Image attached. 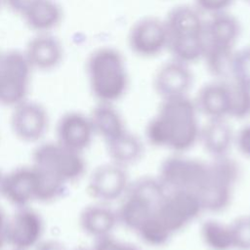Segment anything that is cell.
I'll return each mask as SVG.
<instances>
[{
  "label": "cell",
  "mask_w": 250,
  "mask_h": 250,
  "mask_svg": "<svg viewBox=\"0 0 250 250\" xmlns=\"http://www.w3.org/2000/svg\"><path fill=\"white\" fill-rule=\"evenodd\" d=\"M194 101L188 96L162 100L156 114L147 123V141L155 146L181 153L199 140L200 127Z\"/></svg>",
  "instance_id": "6da1fadb"
},
{
  "label": "cell",
  "mask_w": 250,
  "mask_h": 250,
  "mask_svg": "<svg viewBox=\"0 0 250 250\" xmlns=\"http://www.w3.org/2000/svg\"><path fill=\"white\" fill-rule=\"evenodd\" d=\"M86 75L92 95L99 103L113 104L129 88V74L123 54L114 47L93 50L86 60Z\"/></svg>",
  "instance_id": "7a4b0ae2"
},
{
  "label": "cell",
  "mask_w": 250,
  "mask_h": 250,
  "mask_svg": "<svg viewBox=\"0 0 250 250\" xmlns=\"http://www.w3.org/2000/svg\"><path fill=\"white\" fill-rule=\"evenodd\" d=\"M167 190L155 178L144 177L129 185L116 211L118 222L125 228L137 229L154 215Z\"/></svg>",
  "instance_id": "3957f363"
},
{
  "label": "cell",
  "mask_w": 250,
  "mask_h": 250,
  "mask_svg": "<svg viewBox=\"0 0 250 250\" xmlns=\"http://www.w3.org/2000/svg\"><path fill=\"white\" fill-rule=\"evenodd\" d=\"M32 160V165L66 185L80 179L86 171L82 152L73 150L57 140L38 145L33 151Z\"/></svg>",
  "instance_id": "277c9868"
},
{
  "label": "cell",
  "mask_w": 250,
  "mask_h": 250,
  "mask_svg": "<svg viewBox=\"0 0 250 250\" xmlns=\"http://www.w3.org/2000/svg\"><path fill=\"white\" fill-rule=\"evenodd\" d=\"M238 176L239 169L234 160L228 156L214 158L209 163L207 179L199 193L204 210H225L230 203Z\"/></svg>",
  "instance_id": "5b68a950"
},
{
  "label": "cell",
  "mask_w": 250,
  "mask_h": 250,
  "mask_svg": "<svg viewBox=\"0 0 250 250\" xmlns=\"http://www.w3.org/2000/svg\"><path fill=\"white\" fill-rule=\"evenodd\" d=\"M32 67L20 50L0 53V104L15 106L27 99Z\"/></svg>",
  "instance_id": "8992f818"
},
{
  "label": "cell",
  "mask_w": 250,
  "mask_h": 250,
  "mask_svg": "<svg viewBox=\"0 0 250 250\" xmlns=\"http://www.w3.org/2000/svg\"><path fill=\"white\" fill-rule=\"evenodd\" d=\"M209 163L183 156H169L160 166L158 180L166 190H188L198 195L206 182Z\"/></svg>",
  "instance_id": "52a82bcc"
},
{
  "label": "cell",
  "mask_w": 250,
  "mask_h": 250,
  "mask_svg": "<svg viewBox=\"0 0 250 250\" xmlns=\"http://www.w3.org/2000/svg\"><path fill=\"white\" fill-rule=\"evenodd\" d=\"M203 211L197 194L188 190H167L152 217L173 236L193 222Z\"/></svg>",
  "instance_id": "ba28073f"
},
{
  "label": "cell",
  "mask_w": 250,
  "mask_h": 250,
  "mask_svg": "<svg viewBox=\"0 0 250 250\" xmlns=\"http://www.w3.org/2000/svg\"><path fill=\"white\" fill-rule=\"evenodd\" d=\"M133 54L143 59L157 57L167 50L168 33L164 20L156 17H144L130 28L127 38Z\"/></svg>",
  "instance_id": "9c48e42d"
},
{
  "label": "cell",
  "mask_w": 250,
  "mask_h": 250,
  "mask_svg": "<svg viewBox=\"0 0 250 250\" xmlns=\"http://www.w3.org/2000/svg\"><path fill=\"white\" fill-rule=\"evenodd\" d=\"M10 124L14 135L24 143H37L47 133L49 113L41 104L24 100L12 107Z\"/></svg>",
  "instance_id": "30bf717a"
},
{
  "label": "cell",
  "mask_w": 250,
  "mask_h": 250,
  "mask_svg": "<svg viewBox=\"0 0 250 250\" xmlns=\"http://www.w3.org/2000/svg\"><path fill=\"white\" fill-rule=\"evenodd\" d=\"M44 221L41 215L29 206L18 208L8 218L7 244L16 250H33L43 239Z\"/></svg>",
  "instance_id": "8fae6325"
},
{
  "label": "cell",
  "mask_w": 250,
  "mask_h": 250,
  "mask_svg": "<svg viewBox=\"0 0 250 250\" xmlns=\"http://www.w3.org/2000/svg\"><path fill=\"white\" fill-rule=\"evenodd\" d=\"M128 175L124 167L117 164H104L91 174L87 191L97 202L108 203L122 197L129 187Z\"/></svg>",
  "instance_id": "7c38bea8"
},
{
  "label": "cell",
  "mask_w": 250,
  "mask_h": 250,
  "mask_svg": "<svg viewBox=\"0 0 250 250\" xmlns=\"http://www.w3.org/2000/svg\"><path fill=\"white\" fill-rule=\"evenodd\" d=\"M192 83L189 65L173 59L161 64L153 76L154 91L162 100L188 96Z\"/></svg>",
  "instance_id": "4fadbf2b"
},
{
  "label": "cell",
  "mask_w": 250,
  "mask_h": 250,
  "mask_svg": "<svg viewBox=\"0 0 250 250\" xmlns=\"http://www.w3.org/2000/svg\"><path fill=\"white\" fill-rule=\"evenodd\" d=\"M1 195L18 208L37 201V173L34 166L20 167L3 175Z\"/></svg>",
  "instance_id": "5bb4252c"
},
{
  "label": "cell",
  "mask_w": 250,
  "mask_h": 250,
  "mask_svg": "<svg viewBox=\"0 0 250 250\" xmlns=\"http://www.w3.org/2000/svg\"><path fill=\"white\" fill-rule=\"evenodd\" d=\"M164 22L168 33V43L205 38V21L194 6L174 7L167 14Z\"/></svg>",
  "instance_id": "9a60e30c"
},
{
  "label": "cell",
  "mask_w": 250,
  "mask_h": 250,
  "mask_svg": "<svg viewBox=\"0 0 250 250\" xmlns=\"http://www.w3.org/2000/svg\"><path fill=\"white\" fill-rule=\"evenodd\" d=\"M22 52L33 71H49L57 68L64 54L62 42L53 33H35Z\"/></svg>",
  "instance_id": "2e32d148"
},
{
  "label": "cell",
  "mask_w": 250,
  "mask_h": 250,
  "mask_svg": "<svg viewBox=\"0 0 250 250\" xmlns=\"http://www.w3.org/2000/svg\"><path fill=\"white\" fill-rule=\"evenodd\" d=\"M56 132L59 143L82 153L91 145L95 135L89 115L79 111L62 114L58 121Z\"/></svg>",
  "instance_id": "e0dca14e"
},
{
  "label": "cell",
  "mask_w": 250,
  "mask_h": 250,
  "mask_svg": "<svg viewBox=\"0 0 250 250\" xmlns=\"http://www.w3.org/2000/svg\"><path fill=\"white\" fill-rule=\"evenodd\" d=\"M230 87L226 80L205 84L197 93L194 104L198 112L210 119H225L230 112Z\"/></svg>",
  "instance_id": "ac0fdd59"
},
{
  "label": "cell",
  "mask_w": 250,
  "mask_h": 250,
  "mask_svg": "<svg viewBox=\"0 0 250 250\" xmlns=\"http://www.w3.org/2000/svg\"><path fill=\"white\" fill-rule=\"evenodd\" d=\"M238 20L229 12L210 16L205 21V40L207 46L234 49L240 35Z\"/></svg>",
  "instance_id": "d6986e66"
},
{
  "label": "cell",
  "mask_w": 250,
  "mask_h": 250,
  "mask_svg": "<svg viewBox=\"0 0 250 250\" xmlns=\"http://www.w3.org/2000/svg\"><path fill=\"white\" fill-rule=\"evenodd\" d=\"M63 18L56 0H36L21 16L25 25L35 33H53Z\"/></svg>",
  "instance_id": "ffe728a7"
},
{
  "label": "cell",
  "mask_w": 250,
  "mask_h": 250,
  "mask_svg": "<svg viewBox=\"0 0 250 250\" xmlns=\"http://www.w3.org/2000/svg\"><path fill=\"white\" fill-rule=\"evenodd\" d=\"M117 223L116 212L101 202L85 207L79 216L81 229L95 239L110 235Z\"/></svg>",
  "instance_id": "44dd1931"
},
{
  "label": "cell",
  "mask_w": 250,
  "mask_h": 250,
  "mask_svg": "<svg viewBox=\"0 0 250 250\" xmlns=\"http://www.w3.org/2000/svg\"><path fill=\"white\" fill-rule=\"evenodd\" d=\"M199 140L205 150L216 158L227 156L234 142V135L225 119H210L200 128Z\"/></svg>",
  "instance_id": "7402d4cb"
},
{
  "label": "cell",
  "mask_w": 250,
  "mask_h": 250,
  "mask_svg": "<svg viewBox=\"0 0 250 250\" xmlns=\"http://www.w3.org/2000/svg\"><path fill=\"white\" fill-rule=\"evenodd\" d=\"M89 118L94 133L102 137L105 143L127 131L121 114L112 104L99 103L92 109Z\"/></svg>",
  "instance_id": "603a6c76"
},
{
  "label": "cell",
  "mask_w": 250,
  "mask_h": 250,
  "mask_svg": "<svg viewBox=\"0 0 250 250\" xmlns=\"http://www.w3.org/2000/svg\"><path fill=\"white\" fill-rule=\"evenodd\" d=\"M106 148L112 163L122 167L138 161L144 152L140 138L127 131L107 142Z\"/></svg>",
  "instance_id": "cb8c5ba5"
},
{
  "label": "cell",
  "mask_w": 250,
  "mask_h": 250,
  "mask_svg": "<svg viewBox=\"0 0 250 250\" xmlns=\"http://www.w3.org/2000/svg\"><path fill=\"white\" fill-rule=\"evenodd\" d=\"M200 236L210 250L233 249L229 225L216 220H207L201 225Z\"/></svg>",
  "instance_id": "d4e9b609"
},
{
  "label": "cell",
  "mask_w": 250,
  "mask_h": 250,
  "mask_svg": "<svg viewBox=\"0 0 250 250\" xmlns=\"http://www.w3.org/2000/svg\"><path fill=\"white\" fill-rule=\"evenodd\" d=\"M234 52V49L218 48L206 45L202 60L205 62L208 72L216 77L217 80H224V78L230 76Z\"/></svg>",
  "instance_id": "484cf974"
},
{
  "label": "cell",
  "mask_w": 250,
  "mask_h": 250,
  "mask_svg": "<svg viewBox=\"0 0 250 250\" xmlns=\"http://www.w3.org/2000/svg\"><path fill=\"white\" fill-rule=\"evenodd\" d=\"M34 168L37 173V201L51 202L60 198L66 184L35 166Z\"/></svg>",
  "instance_id": "4316f807"
},
{
  "label": "cell",
  "mask_w": 250,
  "mask_h": 250,
  "mask_svg": "<svg viewBox=\"0 0 250 250\" xmlns=\"http://www.w3.org/2000/svg\"><path fill=\"white\" fill-rule=\"evenodd\" d=\"M230 87V112L229 116L244 118L250 114V88L235 81L229 82Z\"/></svg>",
  "instance_id": "83f0119b"
},
{
  "label": "cell",
  "mask_w": 250,
  "mask_h": 250,
  "mask_svg": "<svg viewBox=\"0 0 250 250\" xmlns=\"http://www.w3.org/2000/svg\"><path fill=\"white\" fill-rule=\"evenodd\" d=\"M230 77L233 81L250 88V47L234 52Z\"/></svg>",
  "instance_id": "f1b7e54d"
},
{
  "label": "cell",
  "mask_w": 250,
  "mask_h": 250,
  "mask_svg": "<svg viewBox=\"0 0 250 250\" xmlns=\"http://www.w3.org/2000/svg\"><path fill=\"white\" fill-rule=\"evenodd\" d=\"M232 246L236 250H250V216H242L229 224Z\"/></svg>",
  "instance_id": "f546056e"
},
{
  "label": "cell",
  "mask_w": 250,
  "mask_h": 250,
  "mask_svg": "<svg viewBox=\"0 0 250 250\" xmlns=\"http://www.w3.org/2000/svg\"><path fill=\"white\" fill-rule=\"evenodd\" d=\"M234 0H194V7L201 14L213 16L228 12Z\"/></svg>",
  "instance_id": "4dcf8cb0"
},
{
  "label": "cell",
  "mask_w": 250,
  "mask_h": 250,
  "mask_svg": "<svg viewBox=\"0 0 250 250\" xmlns=\"http://www.w3.org/2000/svg\"><path fill=\"white\" fill-rule=\"evenodd\" d=\"M92 250H140L137 246L120 241L111 235L96 239Z\"/></svg>",
  "instance_id": "1f68e13d"
},
{
  "label": "cell",
  "mask_w": 250,
  "mask_h": 250,
  "mask_svg": "<svg viewBox=\"0 0 250 250\" xmlns=\"http://www.w3.org/2000/svg\"><path fill=\"white\" fill-rule=\"evenodd\" d=\"M234 142L240 153L250 158V124L242 127L234 137Z\"/></svg>",
  "instance_id": "d6a6232c"
},
{
  "label": "cell",
  "mask_w": 250,
  "mask_h": 250,
  "mask_svg": "<svg viewBox=\"0 0 250 250\" xmlns=\"http://www.w3.org/2000/svg\"><path fill=\"white\" fill-rule=\"evenodd\" d=\"M35 1L36 0H3V4L6 5L11 12L21 17Z\"/></svg>",
  "instance_id": "836d02e7"
},
{
  "label": "cell",
  "mask_w": 250,
  "mask_h": 250,
  "mask_svg": "<svg viewBox=\"0 0 250 250\" xmlns=\"http://www.w3.org/2000/svg\"><path fill=\"white\" fill-rule=\"evenodd\" d=\"M33 250H66L62 242L55 239H42Z\"/></svg>",
  "instance_id": "e575fe53"
},
{
  "label": "cell",
  "mask_w": 250,
  "mask_h": 250,
  "mask_svg": "<svg viewBox=\"0 0 250 250\" xmlns=\"http://www.w3.org/2000/svg\"><path fill=\"white\" fill-rule=\"evenodd\" d=\"M7 224L8 218L6 217L3 210L0 208V250L7 244Z\"/></svg>",
  "instance_id": "d590c367"
},
{
  "label": "cell",
  "mask_w": 250,
  "mask_h": 250,
  "mask_svg": "<svg viewBox=\"0 0 250 250\" xmlns=\"http://www.w3.org/2000/svg\"><path fill=\"white\" fill-rule=\"evenodd\" d=\"M2 179H3V175L0 174V195H1V186H2Z\"/></svg>",
  "instance_id": "8d00e7d4"
},
{
  "label": "cell",
  "mask_w": 250,
  "mask_h": 250,
  "mask_svg": "<svg viewBox=\"0 0 250 250\" xmlns=\"http://www.w3.org/2000/svg\"><path fill=\"white\" fill-rule=\"evenodd\" d=\"M73 250H90V249H86V248H76V249H73ZM92 250V249H91Z\"/></svg>",
  "instance_id": "74e56055"
},
{
  "label": "cell",
  "mask_w": 250,
  "mask_h": 250,
  "mask_svg": "<svg viewBox=\"0 0 250 250\" xmlns=\"http://www.w3.org/2000/svg\"><path fill=\"white\" fill-rule=\"evenodd\" d=\"M2 4H3V0H0V7L2 6Z\"/></svg>",
  "instance_id": "f35d334b"
},
{
  "label": "cell",
  "mask_w": 250,
  "mask_h": 250,
  "mask_svg": "<svg viewBox=\"0 0 250 250\" xmlns=\"http://www.w3.org/2000/svg\"><path fill=\"white\" fill-rule=\"evenodd\" d=\"M245 2H247V3H249L250 4V0H244Z\"/></svg>",
  "instance_id": "ab89813d"
},
{
  "label": "cell",
  "mask_w": 250,
  "mask_h": 250,
  "mask_svg": "<svg viewBox=\"0 0 250 250\" xmlns=\"http://www.w3.org/2000/svg\"><path fill=\"white\" fill-rule=\"evenodd\" d=\"M11 250H16V249H11Z\"/></svg>",
  "instance_id": "60d3db41"
},
{
  "label": "cell",
  "mask_w": 250,
  "mask_h": 250,
  "mask_svg": "<svg viewBox=\"0 0 250 250\" xmlns=\"http://www.w3.org/2000/svg\"><path fill=\"white\" fill-rule=\"evenodd\" d=\"M0 53H1V52H0Z\"/></svg>",
  "instance_id": "b9f144b4"
}]
</instances>
